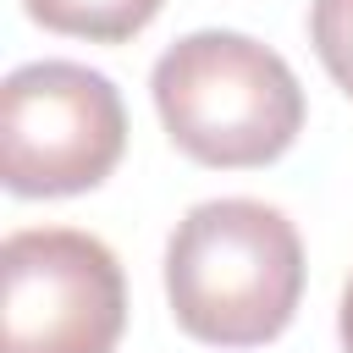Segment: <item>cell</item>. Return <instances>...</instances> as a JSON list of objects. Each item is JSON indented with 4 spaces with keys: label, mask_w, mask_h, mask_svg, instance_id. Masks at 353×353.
<instances>
[{
    "label": "cell",
    "mask_w": 353,
    "mask_h": 353,
    "mask_svg": "<svg viewBox=\"0 0 353 353\" xmlns=\"http://www.w3.org/2000/svg\"><path fill=\"white\" fill-rule=\"evenodd\" d=\"M154 110L171 143L199 165H270L303 132V88L292 66L232 28H199L154 61Z\"/></svg>",
    "instance_id": "obj_2"
},
{
    "label": "cell",
    "mask_w": 353,
    "mask_h": 353,
    "mask_svg": "<svg viewBox=\"0 0 353 353\" xmlns=\"http://www.w3.org/2000/svg\"><path fill=\"white\" fill-rule=\"evenodd\" d=\"M165 298L188 336L210 347H259L298 314L303 243L276 204H193L165 243Z\"/></svg>",
    "instance_id": "obj_1"
},
{
    "label": "cell",
    "mask_w": 353,
    "mask_h": 353,
    "mask_svg": "<svg viewBox=\"0 0 353 353\" xmlns=\"http://www.w3.org/2000/svg\"><path fill=\"white\" fill-rule=\"evenodd\" d=\"M336 325H342V347L353 353V281H347V292H342V314H336Z\"/></svg>",
    "instance_id": "obj_7"
},
{
    "label": "cell",
    "mask_w": 353,
    "mask_h": 353,
    "mask_svg": "<svg viewBox=\"0 0 353 353\" xmlns=\"http://www.w3.org/2000/svg\"><path fill=\"white\" fill-rule=\"evenodd\" d=\"M309 39L336 88L353 99V0H314L309 6Z\"/></svg>",
    "instance_id": "obj_6"
},
{
    "label": "cell",
    "mask_w": 353,
    "mask_h": 353,
    "mask_svg": "<svg viewBox=\"0 0 353 353\" xmlns=\"http://www.w3.org/2000/svg\"><path fill=\"white\" fill-rule=\"evenodd\" d=\"M127 149V110L105 72L28 61L0 88V176L22 199L99 188Z\"/></svg>",
    "instance_id": "obj_3"
},
{
    "label": "cell",
    "mask_w": 353,
    "mask_h": 353,
    "mask_svg": "<svg viewBox=\"0 0 353 353\" xmlns=\"http://www.w3.org/2000/svg\"><path fill=\"white\" fill-rule=\"evenodd\" d=\"M28 17L50 33H72L88 44H121L143 33L165 0H22Z\"/></svg>",
    "instance_id": "obj_5"
},
{
    "label": "cell",
    "mask_w": 353,
    "mask_h": 353,
    "mask_svg": "<svg viewBox=\"0 0 353 353\" xmlns=\"http://www.w3.org/2000/svg\"><path fill=\"white\" fill-rule=\"evenodd\" d=\"M127 281L77 226H22L0 243V353H116Z\"/></svg>",
    "instance_id": "obj_4"
}]
</instances>
